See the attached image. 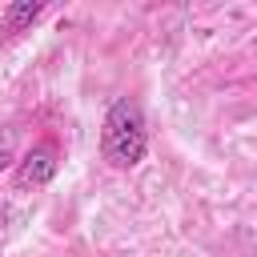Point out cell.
Returning <instances> with one entry per match:
<instances>
[{"mask_svg":"<svg viewBox=\"0 0 257 257\" xmlns=\"http://www.w3.org/2000/svg\"><path fill=\"white\" fill-rule=\"evenodd\" d=\"M40 12H44L40 0H16V4H8L4 8V32H24Z\"/></svg>","mask_w":257,"mask_h":257,"instance_id":"3957f363","label":"cell"},{"mask_svg":"<svg viewBox=\"0 0 257 257\" xmlns=\"http://www.w3.org/2000/svg\"><path fill=\"white\" fill-rule=\"evenodd\" d=\"M56 165H60V161H56V149H52L48 141H44V145H32V149L24 153V161L16 165V177H12V181H16L20 193L44 189V185L56 177Z\"/></svg>","mask_w":257,"mask_h":257,"instance_id":"7a4b0ae2","label":"cell"},{"mask_svg":"<svg viewBox=\"0 0 257 257\" xmlns=\"http://www.w3.org/2000/svg\"><path fill=\"white\" fill-rule=\"evenodd\" d=\"M100 153L112 169H137L149 157V124H145V108L133 96H116L104 112V128H100Z\"/></svg>","mask_w":257,"mask_h":257,"instance_id":"6da1fadb","label":"cell"},{"mask_svg":"<svg viewBox=\"0 0 257 257\" xmlns=\"http://www.w3.org/2000/svg\"><path fill=\"white\" fill-rule=\"evenodd\" d=\"M12 153H16V133L4 128V133H0V173L12 165Z\"/></svg>","mask_w":257,"mask_h":257,"instance_id":"277c9868","label":"cell"}]
</instances>
